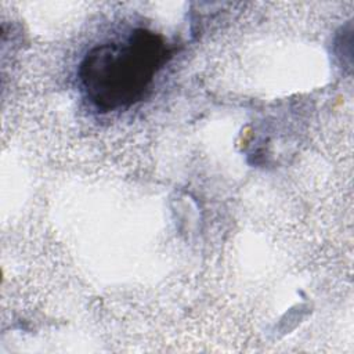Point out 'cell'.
<instances>
[{"label": "cell", "mask_w": 354, "mask_h": 354, "mask_svg": "<svg viewBox=\"0 0 354 354\" xmlns=\"http://www.w3.org/2000/svg\"><path fill=\"white\" fill-rule=\"evenodd\" d=\"M171 58L165 39L134 29L124 40L91 47L77 68L80 90L101 113L127 109L148 94L155 75Z\"/></svg>", "instance_id": "obj_1"}]
</instances>
